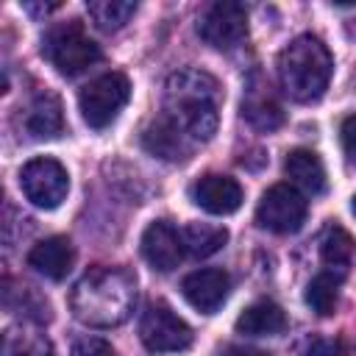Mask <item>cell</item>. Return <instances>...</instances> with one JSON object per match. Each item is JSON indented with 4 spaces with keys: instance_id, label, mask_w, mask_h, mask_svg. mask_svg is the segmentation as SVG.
I'll return each mask as SVG.
<instances>
[{
    "instance_id": "cell-12",
    "label": "cell",
    "mask_w": 356,
    "mask_h": 356,
    "mask_svg": "<svg viewBox=\"0 0 356 356\" xmlns=\"http://www.w3.org/2000/svg\"><path fill=\"white\" fill-rule=\"evenodd\" d=\"M139 248H142L145 261H147L153 270H159V273L175 270V267L181 264V259H184L181 234H178L170 222H164V220H156V222H150V225L145 228Z\"/></svg>"
},
{
    "instance_id": "cell-11",
    "label": "cell",
    "mask_w": 356,
    "mask_h": 356,
    "mask_svg": "<svg viewBox=\"0 0 356 356\" xmlns=\"http://www.w3.org/2000/svg\"><path fill=\"white\" fill-rule=\"evenodd\" d=\"M181 292L192 309L203 314H214L231 292V275L217 267H203V270L189 273L181 281Z\"/></svg>"
},
{
    "instance_id": "cell-16",
    "label": "cell",
    "mask_w": 356,
    "mask_h": 356,
    "mask_svg": "<svg viewBox=\"0 0 356 356\" xmlns=\"http://www.w3.org/2000/svg\"><path fill=\"white\" fill-rule=\"evenodd\" d=\"M142 147L150 156L164 159V161H184L192 153V145L184 139V134L178 128H172L161 114L153 117L145 125V131H142Z\"/></svg>"
},
{
    "instance_id": "cell-25",
    "label": "cell",
    "mask_w": 356,
    "mask_h": 356,
    "mask_svg": "<svg viewBox=\"0 0 356 356\" xmlns=\"http://www.w3.org/2000/svg\"><path fill=\"white\" fill-rule=\"evenodd\" d=\"M72 356H114V348L100 337H81L72 345Z\"/></svg>"
},
{
    "instance_id": "cell-1",
    "label": "cell",
    "mask_w": 356,
    "mask_h": 356,
    "mask_svg": "<svg viewBox=\"0 0 356 356\" xmlns=\"http://www.w3.org/2000/svg\"><path fill=\"white\" fill-rule=\"evenodd\" d=\"M220 83L203 70H178L164 83V108L161 117L184 134L195 147L209 142L217 134L220 122Z\"/></svg>"
},
{
    "instance_id": "cell-24",
    "label": "cell",
    "mask_w": 356,
    "mask_h": 356,
    "mask_svg": "<svg viewBox=\"0 0 356 356\" xmlns=\"http://www.w3.org/2000/svg\"><path fill=\"white\" fill-rule=\"evenodd\" d=\"M337 286H339V278H334L331 273H317L309 286H306V303L312 306V312H317L320 317H328L334 314V306H337Z\"/></svg>"
},
{
    "instance_id": "cell-8",
    "label": "cell",
    "mask_w": 356,
    "mask_h": 356,
    "mask_svg": "<svg viewBox=\"0 0 356 356\" xmlns=\"http://www.w3.org/2000/svg\"><path fill=\"white\" fill-rule=\"evenodd\" d=\"M306 211L309 203L295 186L275 184L261 195L256 206V222L273 234H295L306 222Z\"/></svg>"
},
{
    "instance_id": "cell-17",
    "label": "cell",
    "mask_w": 356,
    "mask_h": 356,
    "mask_svg": "<svg viewBox=\"0 0 356 356\" xmlns=\"http://www.w3.org/2000/svg\"><path fill=\"white\" fill-rule=\"evenodd\" d=\"M284 172L286 178L300 186L303 192L309 195H320L325 192V167L320 161V156L309 147H295L286 153V161H284Z\"/></svg>"
},
{
    "instance_id": "cell-18",
    "label": "cell",
    "mask_w": 356,
    "mask_h": 356,
    "mask_svg": "<svg viewBox=\"0 0 356 356\" xmlns=\"http://www.w3.org/2000/svg\"><path fill=\"white\" fill-rule=\"evenodd\" d=\"M286 328V314L273 300H256L236 317V331L245 337H275Z\"/></svg>"
},
{
    "instance_id": "cell-23",
    "label": "cell",
    "mask_w": 356,
    "mask_h": 356,
    "mask_svg": "<svg viewBox=\"0 0 356 356\" xmlns=\"http://www.w3.org/2000/svg\"><path fill=\"white\" fill-rule=\"evenodd\" d=\"M86 11H89L95 28H100L103 33H114L136 14V3H131V0H92V3H86Z\"/></svg>"
},
{
    "instance_id": "cell-27",
    "label": "cell",
    "mask_w": 356,
    "mask_h": 356,
    "mask_svg": "<svg viewBox=\"0 0 356 356\" xmlns=\"http://www.w3.org/2000/svg\"><path fill=\"white\" fill-rule=\"evenodd\" d=\"M303 356H342V350H339V342L334 339H312Z\"/></svg>"
},
{
    "instance_id": "cell-7",
    "label": "cell",
    "mask_w": 356,
    "mask_h": 356,
    "mask_svg": "<svg viewBox=\"0 0 356 356\" xmlns=\"http://www.w3.org/2000/svg\"><path fill=\"white\" fill-rule=\"evenodd\" d=\"M19 186H22V195L33 206H39V209H56L67 197L70 175H67V170H64L61 161H56L50 156H39V159H31L19 170Z\"/></svg>"
},
{
    "instance_id": "cell-5",
    "label": "cell",
    "mask_w": 356,
    "mask_h": 356,
    "mask_svg": "<svg viewBox=\"0 0 356 356\" xmlns=\"http://www.w3.org/2000/svg\"><path fill=\"white\" fill-rule=\"evenodd\" d=\"M131 97V81L122 72H106L78 92V108L89 128H108Z\"/></svg>"
},
{
    "instance_id": "cell-10",
    "label": "cell",
    "mask_w": 356,
    "mask_h": 356,
    "mask_svg": "<svg viewBox=\"0 0 356 356\" xmlns=\"http://www.w3.org/2000/svg\"><path fill=\"white\" fill-rule=\"evenodd\" d=\"M189 197L195 206H200L209 214H234L242 206L245 192L236 178L220 175V172H206L189 186Z\"/></svg>"
},
{
    "instance_id": "cell-21",
    "label": "cell",
    "mask_w": 356,
    "mask_h": 356,
    "mask_svg": "<svg viewBox=\"0 0 356 356\" xmlns=\"http://www.w3.org/2000/svg\"><path fill=\"white\" fill-rule=\"evenodd\" d=\"M3 303L6 309H11L14 314H22L28 323H47L50 320V303L47 298H42L33 286L28 284H17L11 289V281L3 284Z\"/></svg>"
},
{
    "instance_id": "cell-9",
    "label": "cell",
    "mask_w": 356,
    "mask_h": 356,
    "mask_svg": "<svg viewBox=\"0 0 356 356\" xmlns=\"http://www.w3.org/2000/svg\"><path fill=\"white\" fill-rule=\"evenodd\" d=\"M197 33L214 50H231L248 36V8L242 3L217 0L200 14Z\"/></svg>"
},
{
    "instance_id": "cell-3",
    "label": "cell",
    "mask_w": 356,
    "mask_h": 356,
    "mask_svg": "<svg viewBox=\"0 0 356 356\" xmlns=\"http://www.w3.org/2000/svg\"><path fill=\"white\" fill-rule=\"evenodd\" d=\"M278 81L295 103H314L328 89L334 58L320 36L300 33L278 53Z\"/></svg>"
},
{
    "instance_id": "cell-26",
    "label": "cell",
    "mask_w": 356,
    "mask_h": 356,
    "mask_svg": "<svg viewBox=\"0 0 356 356\" xmlns=\"http://www.w3.org/2000/svg\"><path fill=\"white\" fill-rule=\"evenodd\" d=\"M339 142H342V150H345L348 161H350V164H356V114H350V117H345V120H342Z\"/></svg>"
},
{
    "instance_id": "cell-15",
    "label": "cell",
    "mask_w": 356,
    "mask_h": 356,
    "mask_svg": "<svg viewBox=\"0 0 356 356\" xmlns=\"http://www.w3.org/2000/svg\"><path fill=\"white\" fill-rule=\"evenodd\" d=\"M72 261H75L72 242L67 236H61V234L47 236V239L36 242L28 250V267H33L39 275H44L50 281L67 278V273L72 270Z\"/></svg>"
},
{
    "instance_id": "cell-19",
    "label": "cell",
    "mask_w": 356,
    "mask_h": 356,
    "mask_svg": "<svg viewBox=\"0 0 356 356\" xmlns=\"http://www.w3.org/2000/svg\"><path fill=\"white\" fill-rule=\"evenodd\" d=\"M353 259V236L342 225H328L320 236V261L334 278H345Z\"/></svg>"
},
{
    "instance_id": "cell-13",
    "label": "cell",
    "mask_w": 356,
    "mask_h": 356,
    "mask_svg": "<svg viewBox=\"0 0 356 356\" xmlns=\"http://www.w3.org/2000/svg\"><path fill=\"white\" fill-rule=\"evenodd\" d=\"M242 117L256 128V131H275L284 125V106L278 97L270 92V83L261 81V75H253L245 97H242Z\"/></svg>"
},
{
    "instance_id": "cell-29",
    "label": "cell",
    "mask_w": 356,
    "mask_h": 356,
    "mask_svg": "<svg viewBox=\"0 0 356 356\" xmlns=\"http://www.w3.org/2000/svg\"><path fill=\"white\" fill-rule=\"evenodd\" d=\"M350 211H353V217H356V195L350 197Z\"/></svg>"
},
{
    "instance_id": "cell-28",
    "label": "cell",
    "mask_w": 356,
    "mask_h": 356,
    "mask_svg": "<svg viewBox=\"0 0 356 356\" xmlns=\"http://www.w3.org/2000/svg\"><path fill=\"white\" fill-rule=\"evenodd\" d=\"M222 356H270V353L259 350V348H248V345H228L222 350Z\"/></svg>"
},
{
    "instance_id": "cell-6",
    "label": "cell",
    "mask_w": 356,
    "mask_h": 356,
    "mask_svg": "<svg viewBox=\"0 0 356 356\" xmlns=\"http://www.w3.org/2000/svg\"><path fill=\"white\" fill-rule=\"evenodd\" d=\"M139 339L150 353H178L192 345V328L164 300H153L139 320Z\"/></svg>"
},
{
    "instance_id": "cell-14",
    "label": "cell",
    "mask_w": 356,
    "mask_h": 356,
    "mask_svg": "<svg viewBox=\"0 0 356 356\" xmlns=\"http://www.w3.org/2000/svg\"><path fill=\"white\" fill-rule=\"evenodd\" d=\"M19 122L31 139H56L64 131L61 100L53 92H39L28 100L19 114Z\"/></svg>"
},
{
    "instance_id": "cell-22",
    "label": "cell",
    "mask_w": 356,
    "mask_h": 356,
    "mask_svg": "<svg viewBox=\"0 0 356 356\" xmlns=\"http://www.w3.org/2000/svg\"><path fill=\"white\" fill-rule=\"evenodd\" d=\"M181 242H184V250H189L197 259H206L228 242V231L211 222H186L181 228Z\"/></svg>"
},
{
    "instance_id": "cell-4",
    "label": "cell",
    "mask_w": 356,
    "mask_h": 356,
    "mask_svg": "<svg viewBox=\"0 0 356 356\" xmlns=\"http://www.w3.org/2000/svg\"><path fill=\"white\" fill-rule=\"evenodd\" d=\"M42 56L67 78L81 75L92 64L103 58V50L97 42L89 39L81 19H67L53 25L42 39Z\"/></svg>"
},
{
    "instance_id": "cell-20",
    "label": "cell",
    "mask_w": 356,
    "mask_h": 356,
    "mask_svg": "<svg viewBox=\"0 0 356 356\" xmlns=\"http://www.w3.org/2000/svg\"><path fill=\"white\" fill-rule=\"evenodd\" d=\"M3 356H53V345L36 325L19 323V325L6 328Z\"/></svg>"
},
{
    "instance_id": "cell-2",
    "label": "cell",
    "mask_w": 356,
    "mask_h": 356,
    "mask_svg": "<svg viewBox=\"0 0 356 356\" xmlns=\"http://www.w3.org/2000/svg\"><path fill=\"white\" fill-rule=\"evenodd\" d=\"M136 303V281L122 267H95L78 278L70 292L75 320L89 328L122 325Z\"/></svg>"
}]
</instances>
